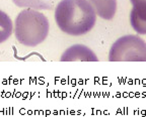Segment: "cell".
<instances>
[{"instance_id": "6da1fadb", "label": "cell", "mask_w": 146, "mask_h": 117, "mask_svg": "<svg viewBox=\"0 0 146 117\" xmlns=\"http://www.w3.org/2000/svg\"><path fill=\"white\" fill-rule=\"evenodd\" d=\"M96 10L87 0H61L55 7V21L69 35L89 32L96 25Z\"/></svg>"}, {"instance_id": "7a4b0ae2", "label": "cell", "mask_w": 146, "mask_h": 117, "mask_svg": "<svg viewBox=\"0 0 146 117\" xmlns=\"http://www.w3.org/2000/svg\"><path fill=\"white\" fill-rule=\"evenodd\" d=\"M50 23L45 14L39 10L25 8L18 13L14 22V34L21 45L35 47L47 38Z\"/></svg>"}, {"instance_id": "3957f363", "label": "cell", "mask_w": 146, "mask_h": 117, "mask_svg": "<svg viewBox=\"0 0 146 117\" xmlns=\"http://www.w3.org/2000/svg\"><path fill=\"white\" fill-rule=\"evenodd\" d=\"M110 62H146V43L134 34L118 38L109 53Z\"/></svg>"}, {"instance_id": "277c9868", "label": "cell", "mask_w": 146, "mask_h": 117, "mask_svg": "<svg viewBox=\"0 0 146 117\" xmlns=\"http://www.w3.org/2000/svg\"><path fill=\"white\" fill-rule=\"evenodd\" d=\"M61 62H98L96 55L84 45H73L64 51Z\"/></svg>"}, {"instance_id": "5b68a950", "label": "cell", "mask_w": 146, "mask_h": 117, "mask_svg": "<svg viewBox=\"0 0 146 117\" xmlns=\"http://www.w3.org/2000/svg\"><path fill=\"white\" fill-rule=\"evenodd\" d=\"M130 24L138 34L146 35V1L133 5L130 12Z\"/></svg>"}, {"instance_id": "8992f818", "label": "cell", "mask_w": 146, "mask_h": 117, "mask_svg": "<svg viewBox=\"0 0 146 117\" xmlns=\"http://www.w3.org/2000/svg\"><path fill=\"white\" fill-rule=\"evenodd\" d=\"M96 10L98 16L106 20L115 17L117 11V0H87Z\"/></svg>"}, {"instance_id": "52a82bcc", "label": "cell", "mask_w": 146, "mask_h": 117, "mask_svg": "<svg viewBox=\"0 0 146 117\" xmlns=\"http://www.w3.org/2000/svg\"><path fill=\"white\" fill-rule=\"evenodd\" d=\"M17 7L36 10H52L56 7L57 0H12Z\"/></svg>"}, {"instance_id": "ba28073f", "label": "cell", "mask_w": 146, "mask_h": 117, "mask_svg": "<svg viewBox=\"0 0 146 117\" xmlns=\"http://www.w3.org/2000/svg\"><path fill=\"white\" fill-rule=\"evenodd\" d=\"M13 32V23L8 14L0 9V43H4L10 37Z\"/></svg>"}, {"instance_id": "9c48e42d", "label": "cell", "mask_w": 146, "mask_h": 117, "mask_svg": "<svg viewBox=\"0 0 146 117\" xmlns=\"http://www.w3.org/2000/svg\"><path fill=\"white\" fill-rule=\"evenodd\" d=\"M142 1H146V0H130V2L132 3V5L136 4L138 2H142Z\"/></svg>"}]
</instances>
